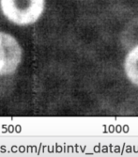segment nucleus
I'll return each instance as SVG.
<instances>
[{
	"mask_svg": "<svg viewBox=\"0 0 138 157\" xmlns=\"http://www.w3.org/2000/svg\"><path fill=\"white\" fill-rule=\"evenodd\" d=\"M22 59V50L17 40L9 34L0 32V75L15 72Z\"/></svg>",
	"mask_w": 138,
	"mask_h": 157,
	"instance_id": "f03ea898",
	"label": "nucleus"
},
{
	"mask_svg": "<svg viewBox=\"0 0 138 157\" xmlns=\"http://www.w3.org/2000/svg\"><path fill=\"white\" fill-rule=\"evenodd\" d=\"M124 70L127 78L138 87V45L130 49L124 62Z\"/></svg>",
	"mask_w": 138,
	"mask_h": 157,
	"instance_id": "7ed1b4c3",
	"label": "nucleus"
},
{
	"mask_svg": "<svg viewBox=\"0 0 138 157\" xmlns=\"http://www.w3.org/2000/svg\"><path fill=\"white\" fill-rule=\"evenodd\" d=\"M0 4L4 15L19 25L35 23L44 10V0H0Z\"/></svg>",
	"mask_w": 138,
	"mask_h": 157,
	"instance_id": "f257e3e1",
	"label": "nucleus"
},
{
	"mask_svg": "<svg viewBox=\"0 0 138 157\" xmlns=\"http://www.w3.org/2000/svg\"><path fill=\"white\" fill-rule=\"evenodd\" d=\"M121 42L125 48L132 49L138 45V17L132 19L122 31Z\"/></svg>",
	"mask_w": 138,
	"mask_h": 157,
	"instance_id": "20e7f679",
	"label": "nucleus"
}]
</instances>
